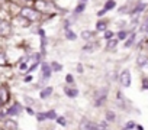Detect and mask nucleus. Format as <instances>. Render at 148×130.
Returning <instances> with one entry per match:
<instances>
[{"label":"nucleus","instance_id":"1","mask_svg":"<svg viewBox=\"0 0 148 130\" xmlns=\"http://www.w3.org/2000/svg\"><path fill=\"white\" fill-rule=\"evenodd\" d=\"M38 62H39V55L38 53H35L32 56H26V58H23L19 62V71L23 72V74L25 72H29V71H32L36 67Z\"/></svg>","mask_w":148,"mask_h":130},{"label":"nucleus","instance_id":"2","mask_svg":"<svg viewBox=\"0 0 148 130\" xmlns=\"http://www.w3.org/2000/svg\"><path fill=\"white\" fill-rule=\"evenodd\" d=\"M21 16H23V18L28 19V20H36V19L39 18V15L36 13V10H34V9H28V7L22 9Z\"/></svg>","mask_w":148,"mask_h":130},{"label":"nucleus","instance_id":"3","mask_svg":"<svg viewBox=\"0 0 148 130\" xmlns=\"http://www.w3.org/2000/svg\"><path fill=\"white\" fill-rule=\"evenodd\" d=\"M10 32H12L10 23L6 22V20H0V35H2V36H8V35H10Z\"/></svg>","mask_w":148,"mask_h":130},{"label":"nucleus","instance_id":"4","mask_svg":"<svg viewBox=\"0 0 148 130\" xmlns=\"http://www.w3.org/2000/svg\"><path fill=\"white\" fill-rule=\"evenodd\" d=\"M119 80H121V84H122L123 87H129V85H131V72H129L128 70L122 71Z\"/></svg>","mask_w":148,"mask_h":130},{"label":"nucleus","instance_id":"5","mask_svg":"<svg viewBox=\"0 0 148 130\" xmlns=\"http://www.w3.org/2000/svg\"><path fill=\"white\" fill-rule=\"evenodd\" d=\"M84 129H86V130H103L105 126L100 124V123H95V121H86Z\"/></svg>","mask_w":148,"mask_h":130},{"label":"nucleus","instance_id":"6","mask_svg":"<svg viewBox=\"0 0 148 130\" xmlns=\"http://www.w3.org/2000/svg\"><path fill=\"white\" fill-rule=\"evenodd\" d=\"M8 101H9V91L3 85V87H0V103H8Z\"/></svg>","mask_w":148,"mask_h":130},{"label":"nucleus","instance_id":"7","mask_svg":"<svg viewBox=\"0 0 148 130\" xmlns=\"http://www.w3.org/2000/svg\"><path fill=\"white\" fill-rule=\"evenodd\" d=\"M138 65H139L142 70L148 71V58L147 56H139L138 58Z\"/></svg>","mask_w":148,"mask_h":130},{"label":"nucleus","instance_id":"8","mask_svg":"<svg viewBox=\"0 0 148 130\" xmlns=\"http://www.w3.org/2000/svg\"><path fill=\"white\" fill-rule=\"evenodd\" d=\"M48 7H49V5L42 2V0H36V2H35V9L36 10H47Z\"/></svg>","mask_w":148,"mask_h":130},{"label":"nucleus","instance_id":"9","mask_svg":"<svg viewBox=\"0 0 148 130\" xmlns=\"http://www.w3.org/2000/svg\"><path fill=\"white\" fill-rule=\"evenodd\" d=\"M38 118H39V120H44V118H57V116H55L54 111H49V113H42V114H39Z\"/></svg>","mask_w":148,"mask_h":130},{"label":"nucleus","instance_id":"10","mask_svg":"<svg viewBox=\"0 0 148 130\" xmlns=\"http://www.w3.org/2000/svg\"><path fill=\"white\" fill-rule=\"evenodd\" d=\"M5 127H6V130H16L18 124H16V121H13V120H8V121L5 123Z\"/></svg>","mask_w":148,"mask_h":130},{"label":"nucleus","instance_id":"11","mask_svg":"<svg viewBox=\"0 0 148 130\" xmlns=\"http://www.w3.org/2000/svg\"><path fill=\"white\" fill-rule=\"evenodd\" d=\"M82 38L86 39V41H89V39L93 38V33H92L90 30H84V32H82Z\"/></svg>","mask_w":148,"mask_h":130},{"label":"nucleus","instance_id":"12","mask_svg":"<svg viewBox=\"0 0 148 130\" xmlns=\"http://www.w3.org/2000/svg\"><path fill=\"white\" fill-rule=\"evenodd\" d=\"M51 91H52V88H51V87H48V88L42 90V93H41V98H47V97H49Z\"/></svg>","mask_w":148,"mask_h":130},{"label":"nucleus","instance_id":"13","mask_svg":"<svg viewBox=\"0 0 148 130\" xmlns=\"http://www.w3.org/2000/svg\"><path fill=\"white\" fill-rule=\"evenodd\" d=\"M65 93H67V95H70V97H76L77 95V90H65Z\"/></svg>","mask_w":148,"mask_h":130},{"label":"nucleus","instance_id":"14","mask_svg":"<svg viewBox=\"0 0 148 130\" xmlns=\"http://www.w3.org/2000/svg\"><path fill=\"white\" fill-rule=\"evenodd\" d=\"M134 39H135V35L132 33V35H131V38H129V39L126 41V43H125V46H126V48H129V46H131V43L134 42Z\"/></svg>","mask_w":148,"mask_h":130},{"label":"nucleus","instance_id":"15","mask_svg":"<svg viewBox=\"0 0 148 130\" xmlns=\"http://www.w3.org/2000/svg\"><path fill=\"white\" fill-rule=\"evenodd\" d=\"M6 64H8V61H6L5 53H0V65H6Z\"/></svg>","mask_w":148,"mask_h":130},{"label":"nucleus","instance_id":"16","mask_svg":"<svg viewBox=\"0 0 148 130\" xmlns=\"http://www.w3.org/2000/svg\"><path fill=\"white\" fill-rule=\"evenodd\" d=\"M106 29V23L105 22H99L97 23V30H105Z\"/></svg>","mask_w":148,"mask_h":130},{"label":"nucleus","instance_id":"17","mask_svg":"<svg viewBox=\"0 0 148 130\" xmlns=\"http://www.w3.org/2000/svg\"><path fill=\"white\" fill-rule=\"evenodd\" d=\"M67 38L74 41V39H76V35H74V32H71V30H67Z\"/></svg>","mask_w":148,"mask_h":130},{"label":"nucleus","instance_id":"18","mask_svg":"<svg viewBox=\"0 0 148 130\" xmlns=\"http://www.w3.org/2000/svg\"><path fill=\"white\" fill-rule=\"evenodd\" d=\"M44 77H49V67L48 65H44Z\"/></svg>","mask_w":148,"mask_h":130},{"label":"nucleus","instance_id":"19","mask_svg":"<svg viewBox=\"0 0 148 130\" xmlns=\"http://www.w3.org/2000/svg\"><path fill=\"white\" fill-rule=\"evenodd\" d=\"M115 6V2H113V0H110V2H108L106 3V7H105V10H108V9H112Z\"/></svg>","mask_w":148,"mask_h":130},{"label":"nucleus","instance_id":"20","mask_svg":"<svg viewBox=\"0 0 148 130\" xmlns=\"http://www.w3.org/2000/svg\"><path fill=\"white\" fill-rule=\"evenodd\" d=\"M112 36H113V33H112V32H110V30H108V32H106V33H105V38H106V39H110V38H112Z\"/></svg>","mask_w":148,"mask_h":130},{"label":"nucleus","instance_id":"21","mask_svg":"<svg viewBox=\"0 0 148 130\" xmlns=\"http://www.w3.org/2000/svg\"><path fill=\"white\" fill-rule=\"evenodd\" d=\"M116 43H118L116 41H110V42L108 43V46H109V48H115V46H116Z\"/></svg>","mask_w":148,"mask_h":130},{"label":"nucleus","instance_id":"22","mask_svg":"<svg viewBox=\"0 0 148 130\" xmlns=\"http://www.w3.org/2000/svg\"><path fill=\"white\" fill-rule=\"evenodd\" d=\"M125 38H126V32H123V30L119 32V39H125Z\"/></svg>","mask_w":148,"mask_h":130},{"label":"nucleus","instance_id":"23","mask_svg":"<svg viewBox=\"0 0 148 130\" xmlns=\"http://www.w3.org/2000/svg\"><path fill=\"white\" fill-rule=\"evenodd\" d=\"M113 118H115L113 113H112V111H109V113H108V120H113Z\"/></svg>","mask_w":148,"mask_h":130},{"label":"nucleus","instance_id":"24","mask_svg":"<svg viewBox=\"0 0 148 130\" xmlns=\"http://www.w3.org/2000/svg\"><path fill=\"white\" fill-rule=\"evenodd\" d=\"M52 65H54L55 71H60V70H61V65H60V64H52Z\"/></svg>","mask_w":148,"mask_h":130},{"label":"nucleus","instance_id":"25","mask_svg":"<svg viewBox=\"0 0 148 130\" xmlns=\"http://www.w3.org/2000/svg\"><path fill=\"white\" fill-rule=\"evenodd\" d=\"M83 9H84V5H82V6H79V7L76 9V12H77V13H80V12H82Z\"/></svg>","mask_w":148,"mask_h":130},{"label":"nucleus","instance_id":"26","mask_svg":"<svg viewBox=\"0 0 148 130\" xmlns=\"http://www.w3.org/2000/svg\"><path fill=\"white\" fill-rule=\"evenodd\" d=\"M65 80H67V83H73V77H71V75H67Z\"/></svg>","mask_w":148,"mask_h":130},{"label":"nucleus","instance_id":"27","mask_svg":"<svg viewBox=\"0 0 148 130\" xmlns=\"http://www.w3.org/2000/svg\"><path fill=\"white\" fill-rule=\"evenodd\" d=\"M103 130H106V129H103Z\"/></svg>","mask_w":148,"mask_h":130}]
</instances>
